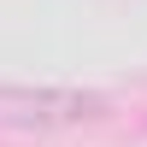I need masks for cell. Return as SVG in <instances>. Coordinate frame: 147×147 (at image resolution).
Here are the masks:
<instances>
[{"label":"cell","mask_w":147,"mask_h":147,"mask_svg":"<svg viewBox=\"0 0 147 147\" xmlns=\"http://www.w3.org/2000/svg\"><path fill=\"white\" fill-rule=\"evenodd\" d=\"M100 100L88 94H12L0 88V124H65V118H88Z\"/></svg>","instance_id":"cell-1"}]
</instances>
